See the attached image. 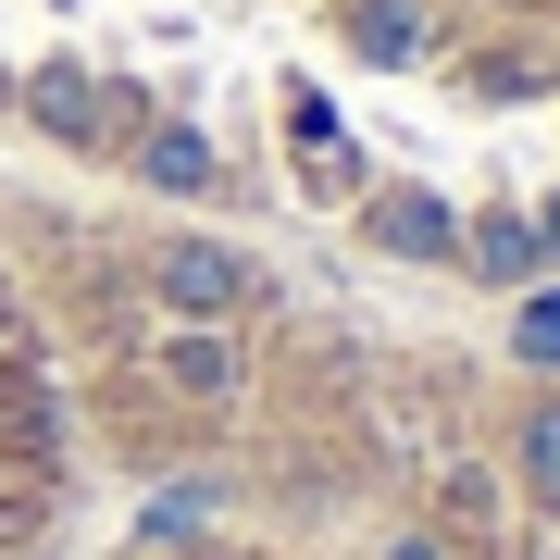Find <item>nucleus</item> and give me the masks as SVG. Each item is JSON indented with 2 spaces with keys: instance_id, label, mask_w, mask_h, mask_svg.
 <instances>
[{
  "instance_id": "obj_11",
  "label": "nucleus",
  "mask_w": 560,
  "mask_h": 560,
  "mask_svg": "<svg viewBox=\"0 0 560 560\" xmlns=\"http://www.w3.org/2000/svg\"><path fill=\"white\" fill-rule=\"evenodd\" d=\"M386 560H436V548H423V536H399V548H386Z\"/></svg>"
},
{
  "instance_id": "obj_1",
  "label": "nucleus",
  "mask_w": 560,
  "mask_h": 560,
  "mask_svg": "<svg viewBox=\"0 0 560 560\" xmlns=\"http://www.w3.org/2000/svg\"><path fill=\"white\" fill-rule=\"evenodd\" d=\"M150 300L175 312V324H237L249 300H261V261L237 249V237H175L150 261Z\"/></svg>"
},
{
  "instance_id": "obj_10",
  "label": "nucleus",
  "mask_w": 560,
  "mask_h": 560,
  "mask_svg": "<svg viewBox=\"0 0 560 560\" xmlns=\"http://www.w3.org/2000/svg\"><path fill=\"white\" fill-rule=\"evenodd\" d=\"M523 224H536V249H548V261H560V200H548V212H523Z\"/></svg>"
},
{
  "instance_id": "obj_3",
  "label": "nucleus",
  "mask_w": 560,
  "mask_h": 560,
  "mask_svg": "<svg viewBox=\"0 0 560 560\" xmlns=\"http://www.w3.org/2000/svg\"><path fill=\"white\" fill-rule=\"evenodd\" d=\"M423 38H436V25H423V0H349V50L386 62V75H399V62H423Z\"/></svg>"
},
{
  "instance_id": "obj_9",
  "label": "nucleus",
  "mask_w": 560,
  "mask_h": 560,
  "mask_svg": "<svg viewBox=\"0 0 560 560\" xmlns=\"http://www.w3.org/2000/svg\"><path fill=\"white\" fill-rule=\"evenodd\" d=\"M511 349L536 361V374H560V287H536V300H523V324H511Z\"/></svg>"
},
{
  "instance_id": "obj_6",
  "label": "nucleus",
  "mask_w": 560,
  "mask_h": 560,
  "mask_svg": "<svg viewBox=\"0 0 560 560\" xmlns=\"http://www.w3.org/2000/svg\"><path fill=\"white\" fill-rule=\"evenodd\" d=\"M25 113H38L50 138H101V88H88L75 62H38V75H25Z\"/></svg>"
},
{
  "instance_id": "obj_7",
  "label": "nucleus",
  "mask_w": 560,
  "mask_h": 560,
  "mask_svg": "<svg viewBox=\"0 0 560 560\" xmlns=\"http://www.w3.org/2000/svg\"><path fill=\"white\" fill-rule=\"evenodd\" d=\"M511 474H523V499H536V511H560V399H536V411H523Z\"/></svg>"
},
{
  "instance_id": "obj_2",
  "label": "nucleus",
  "mask_w": 560,
  "mask_h": 560,
  "mask_svg": "<svg viewBox=\"0 0 560 560\" xmlns=\"http://www.w3.org/2000/svg\"><path fill=\"white\" fill-rule=\"evenodd\" d=\"M361 224H374V249H399V261H460V212L436 200V187H386Z\"/></svg>"
},
{
  "instance_id": "obj_5",
  "label": "nucleus",
  "mask_w": 560,
  "mask_h": 560,
  "mask_svg": "<svg viewBox=\"0 0 560 560\" xmlns=\"http://www.w3.org/2000/svg\"><path fill=\"white\" fill-rule=\"evenodd\" d=\"M162 386H175V399H237V349H224L212 324H187V337H162Z\"/></svg>"
},
{
  "instance_id": "obj_4",
  "label": "nucleus",
  "mask_w": 560,
  "mask_h": 560,
  "mask_svg": "<svg viewBox=\"0 0 560 560\" xmlns=\"http://www.w3.org/2000/svg\"><path fill=\"white\" fill-rule=\"evenodd\" d=\"M460 261H474V275L486 287H536V224H523V212H486V224H460Z\"/></svg>"
},
{
  "instance_id": "obj_8",
  "label": "nucleus",
  "mask_w": 560,
  "mask_h": 560,
  "mask_svg": "<svg viewBox=\"0 0 560 560\" xmlns=\"http://www.w3.org/2000/svg\"><path fill=\"white\" fill-rule=\"evenodd\" d=\"M138 162H150V187H175V200H200V187H212V150L187 138V125H150Z\"/></svg>"
}]
</instances>
